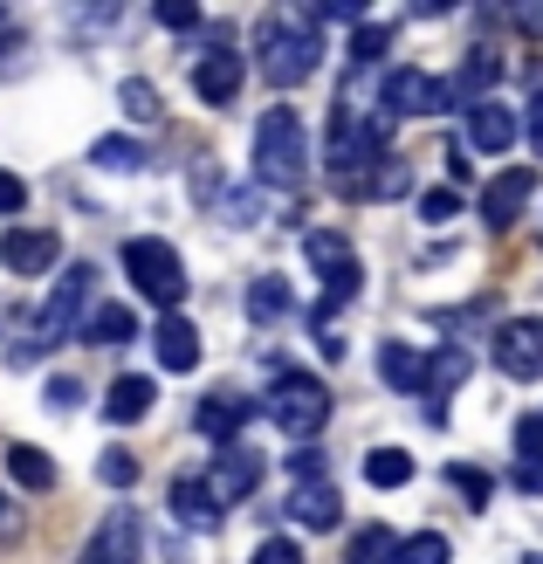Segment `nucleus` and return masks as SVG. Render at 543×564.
<instances>
[{"mask_svg":"<svg viewBox=\"0 0 543 564\" xmlns=\"http://www.w3.org/2000/svg\"><path fill=\"white\" fill-rule=\"evenodd\" d=\"M324 63V28L309 8H275L262 14V76L275 90H296L303 76H317Z\"/></svg>","mask_w":543,"mask_h":564,"instance_id":"nucleus-1","label":"nucleus"},{"mask_svg":"<svg viewBox=\"0 0 543 564\" xmlns=\"http://www.w3.org/2000/svg\"><path fill=\"white\" fill-rule=\"evenodd\" d=\"M254 180L262 186H303L309 180V131L296 110H269L262 124H254Z\"/></svg>","mask_w":543,"mask_h":564,"instance_id":"nucleus-2","label":"nucleus"},{"mask_svg":"<svg viewBox=\"0 0 543 564\" xmlns=\"http://www.w3.org/2000/svg\"><path fill=\"white\" fill-rule=\"evenodd\" d=\"M124 275L138 282V296H152V303L165 310V317H173L180 296H186V262H180V248L159 241V235L124 241Z\"/></svg>","mask_w":543,"mask_h":564,"instance_id":"nucleus-3","label":"nucleus"},{"mask_svg":"<svg viewBox=\"0 0 543 564\" xmlns=\"http://www.w3.org/2000/svg\"><path fill=\"white\" fill-rule=\"evenodd\" d=\"M262 413H269L290 441H309V434H324V420H330V386L309 379V372H282V379L269 386Z\"/></svg>","mask_w":543,"mask_h":564,"instance_id":"nucleus-4","label":"nucleus"},{"mask_svg":"<svg viewBox=\"0 0 543 564\" xmlns=\"http://www.w3.org/2000/svg\"><path fill=\"white\" fill-rule=\"evenodd\" d=\"M303 256H309V269L324 275V303H317V330H324V317H330V310L345 303V296H358V275H365V269H358L351 241L337 235V228H317V235H303Z\"/></svg>","mask_w":543,"mask_h":564,"instance_id":"nucleus-5","label":"nucleus"},{"mask_svg":"<svg viewBox=\"0 0 543 564\" xmlns=\"http://www.w3.org/2000/svg\"><path fill=\"white\" fill-rule=\"evenodd\" d=\"M90 310H97V269H90V262H76V269L55 275L48 303L35 310V337H42V345H55V337H69L76 317H90Z\"/></svg>","mask_w":543,"mask_h":564,"instance_id":"nucleus-6","label":"nucleus"},{"mask_svg":"<svg viewBox=\"0 0 543 564\" xmlns=\"http://www.w3.org/2000/svg\"><path fill=\"white\" fill-rule=\"evenodd\" d=\"M199 482H207V496L227 510L235 496H254V482H262V455L241 447V441H227V447H214V468L199 475Z\"/></svg>","mask_w":543,"mask_h":564,"instance_id":"nucleus-7","label":"nucleus"},{"mask_svg":"<svg viewBox=\"0 0 543 564\" xmlns=\"http://www.w3.org/2000/svg\"><path fill=\"white\" fill-rule=\"evenodd\" d=\"M489 351L509 379H543V317H509Z\"/></svg>","mask_w":543,"mask_h":564,"instance_id":"nucleus-8","label":"nucleus"},{"mask_svg":"<svg viewBox=\"0 0 543 564\" xmlns=\"http://www.w3.org/2000/svg\"><path fill=\"white\" fill-rule=\"evenodd\" d=\"M138 551H145V523H138V510H110L97 530H90V551H83V564H138Z\"/></svg>","mask_w":543,"mask_h":564,"instance_id":"nucleus-9","label":"nucleus"},{"mask_svg":"<svg viewBox=\"0 0 543 564\" xmlns=\"http://www.w3.org/2000/svg\"><path fill=\"white\" fill-rule=\"evenodd\" d=\"M379 104L392 110V118H434V110H441L447 97H441V83L426 76V69L399 63V69H385V90H379Z\"/></svg>","mask_w":543,"mask_h":564,"instance_id":"nucleus-10","label":"nucleus"},{"mask_svg":"<svg viewBox=\"0 0 543 564\" xmlns=\"http://www.w3.org/2000/svg\"><path fill=\"white\" fill-rule=\"evenodd\" d=\"M0 262H8L14 275H48L55 262H63V235L55 228H8L0 235Z\"/></svg>","mask_w":543,"mask_h":564,"instance_id":"nucleus-11","label":"nucleus"},{"mask_svg":"<svg viewBox=\"0 0 543 564\" xmlns=\"http://www.w3.org/2000/svg\"><path fill=\"white\" fill-rule=\"evenodd\" d=\"M530 193H536V173L530 165H509V173H496L489 186H481V220H489V228H517Z\"/></svg>","mask_w":543,"mask_h":564,"instance_id":"nucleus-12","label":"nucleus"},{"mask_svg":"<svg viewBox=\"0 0 543 564\" xmlns=\"http://www.w3.org/2000/svg\"><path fill=\"white\" fill-rule=\"evenodd\" d=\"M193 90H199V104H235L241 97V55L227 48V42H214L193 63Z\"/></svg>","mask_w":543,"mask_h":564,"instance_id":"nucleus-13","label":"nucleus"},{"mask_svg":"<svg viewBox=\"0 0 543 564\" xmlns=\"http://www.w3.org/2000/svg\"><path fill=\"white\" fill-rule=\"evenodd\" d=\"M254 413H262V400H248V392H207L193 420H199V434H214V447H227Z\"/></svg>","mask_w":543,"mask_h":564,"instance_id":"nucleus-14","label":"nucleus"},{"mask_svg":"<svg viewBox=\"0 0 543 564\" xmlns=\"http://www.w3.org/2000/svg\"><path fill=\"white\" fill-rule=\"evenodd\" d=\"M282 510H290V523H303V530H337L345 523V496H337L330 482H296L290 496H282Z\"/></svg>","mask_w":543,"mask_h":564,"instance_id":"nucleus-15","label":"nucleus"},{"mask_svg":"<svg viewBox=\"0 0 543 564\" xmlns=\"http://www.w3.org/2000/svg\"><path fill=\"white\" fill-rule=\"evenodd\" d=\"M496 76H502V63H496L489 48H475L468 63L441 83V97H447V104H461V110H475V104H489V97H496Z\"/></svg>","mask_w":543,"mask_h":564,"instance_id":"nucleus-16","label":"nucleus"},{"mask_svg":"<svg viewBox=\"0 0 543 564\" xmlns=\"http://www.w3.org/2000/svg\"><path fill=\"white\" fill-rule=\"evenodd\" d=\"M517 131H523V124H517V110H509L502 97H489V104H475V110H468V145H475V152H489V159L517 145Z\"/></svg>","mask_w":543,"mask_h":564,"instance_id":"nucleus-17","label":"nucleus"},{"mask_svg":"<svg viewBox=\"0 0 543 564\" xmlns=\"http://www.w3.org/2000/svg\"><path fill=\"white\" fill-rule=\"evenodd\" d=\"M165 502H173V517L186 523V530H199V538H214V530H220V502L207 496V482H199V475H180V482H173V496H165Z\"/></svg>","mask_w":543,"mask_h":564,"instance_id":"nucleus-18","label":"nucleus"},{"mask_svg":"<svg viewBox=\"0 0 543 564\" xmlns=\"http://www.w3.org/2000/svg\"><path fill=\"white\" fill-rule=\"evenodd\" d=\"M152 351H159V365H165V372H193V365H199V330L180 317V310H173V317H159V330H152Z\"/></svg>","mask_w":543,"mask_h":564,"instance_id":"nucleus-19","label":"nucleus"},{"mask_svg":"<svg viewBox=\"0 0 543 564\" xmlns=\"http://www.w3.org/2000/svg\"><path fill=\"white\" fill-rule=\"evenodd\" d=\"M152 400H159V386H152L145 372H124V379H110V392H104V420L131 427V420H145V413H152Z\"/></svg>","mask_w":543,"mask_h":564,"instance_id":"nucleus-20","label":"nucleus"},{"mask_svg":"<svg viewBox=\"0 0 543 564\" xmlns=\"http://www.w3.org/2000/svg\"><path fill=\"white\" fill-rule=\"evenodd\" d=\"M379 372H385V386H399V392H426V358H420L413 345H399V337H385V345H379Z\"/></svg>","mask_w":543,"mask_h":564,"instance_id":"nucleus-21","label":"nucleus"},{"mask_svg":"<svg viewBox=\"0 0 543 564\" xmlns=\"http://www.w3.org/2000/svg\"><path fill=\"white\" fill-rule=\"evenodd\" d=\"M83 337H90V345H131L138 337V317L124 303H97L90 317H83Z\"/></svg>","mask_w":543,"mask_h":564,"instance_id":"nucleus-22","label":"nucleus"},{"mask_svg":"<svg viewBox=\"0 0 543 564\" xmlns=\"http://www.w3.org/2000/svg\"><path fill=\"white\" fill-rule=\"evenodd\" d=\"M441 482L461 496L468 510H489V496H496V475H489V468H475V462H447V468H441Z\"/></svg>","mask_w":543,"mask_h":564,"instance_id":"nucleus-23","label":"nucleus"},{"mask_svg":"<svg viewBox=\"0 0 543 564\" xmlns=\"http://www.w3.org/2000/svg\"><path fill=\"white\" fill-rule=\"evenodd\" d=\"M365 482L371 489H406L413 482V455H406V447H371V455H365Z\"/></svg>","mask_w":543,"mask_h":564,"instance_id":"nucleus-24","label":"nucleus"},{"mask_svg":"<svg viewBox=\"0 0 543 564\" xmlns=\"http://www.w3.org/2000/svg\"><path fill=\"white\" fill-rule=\"evenodd\" d=\"M345 564H399V530L365 523L358 538H351V551H345Z\"/></svg>","mask_w":543,"mask_h":564,"instance_id":"nucleus-25","label":"nucleus"},{"mask_svg":"<svg viewBox=\"0 0 543 564\" xmlns=\"http://www.w3.org/2000/svg\"><path fill=\"white\" fill-rule=\"evenodd\" d=\"M8 475L21 489H55V462L42 455V447H21V441L8 447Z\"/></svg>","mask_w":543,"mask_h":564,"instance_id":"nucleus-26","label":"nucleus"},{"mask_svg":"<svg viewBox=\"0 0 543 564\" xmlns=\"http://www.w3.org/2000/svg\"><path fill=\"white\" fill-rule=\"evenodd\" d=\"M90 165H104V173H138V165H145V145H138V138H97Z\"/></svg>","mask_w":543,"mask_h":564,"instance_id":"nucleus-27","label":"nucleus"},{"mask_svg":"<svg viewBox=\"0 0 543 564\" xmlns=\"http://www.w3.org/2000/svg\"><path fill=\"white\" fill-rule=\"evenodd\" d=\"M118 104H124V118H131V124H159V110H165V97L152 90L145 76H131V83H118Z\"/></svg>","mask_w":543,"mask_h":564,"instance_id":"nucleus-28","label":"nucleus"},{"mask_svg":"<svg viewBox=\"0 0 543 564\" xmlns=\"http://www.w3.org/2000/svg\"><path fill=\"white\" fill-rule=\"evenodd\" d=\"M399 564H454V544L441 530H413V538H399Z\"/></svg>","mask_w":543,"mask_h":564,"instance_id":"nucleus-29","label":"nucleus"},{"mask_svg":"<svg viewBox=\"0 0 543 564\" xmlns=\"http://www.w3.org/2000/svg\"><path fill=\"white\" fill-rule=\"evenodd\" d=\"M282 310H290V282H282V275H262V282L248 290V317L269 324V317H282Z\"/></svg>","mask_w":543,"mask_h":564,"instance_id":"nucleus-30","label":"nucleus"},{"mask_svg":"<svg viewBox=\"0 0 543 564\" xmlns=\"http://www.w3.org/2000/svg\"><path fill=\"white\" fill-rule=\"evenodd\" d=\"M385 42H392V28H371V21H358V35H351V63L365 69V63H379L385 55Z\"/></svg>","mask_w":543,"mask_h":564,"instance_id":"nucleus-31","label":"nucleus"},{"mask_svg":"<svg viewBox=\"0 0 543 564\" xmlns=\"http://www.w3.org/2000/svg\"><path fill=\"white\" fill-rule=\"evenodd\" d=\"M97 475H104L110 489H131V482H138V462L124 455V447H104V462H97Z\"/></svg>","mask_w":543,"mask_h":564,"instance_id":"nucleus-32","label":"nucleus"},{"mask_svg":"<svg viewBox=\"0 0 543 564\" xmlns=\"http://www.w3.org/2000/svg\"><path fill=\"white\" fill-rule=\"evenodd\" d=\"M517 462H536L543 468V413H523L517 420Z\"/></svg>","mask_w":543,"mask_h":564,"instance_id":"nucleus-33","label":"nucleus"},{"mask_svg":"<svg viewBox=\"0 0 543 564\" xmlns=\"http://www.w3.org/2000/svg\"><path fill=\"white\" fill-rule=\"evenodd\" d=\"M454 207H461V200H454V186H426L420 193V220H434V228H441V220H454Z\"/></svg>","mask_w":543,"mask_h":564,"instance_id":"nucleus-34","label":"nucleus"},{"mask_svg":"<svg viewBox=\"0 0 543 564\" xmlns=\"http://www.w3.org/2000/svg\"><path fill=\"white\" fill-rule=\"evenodd\" d=\"M248 564H303V551L290 544V538H262V544H254V557Z\"/></svg>","mask_w":543,"mask_h":564,"instance_id":"nucleus-35","label":"nucleus"},{"mask_svg":"<svg viewBox=\"0 0 543 564\" xmlns=\"http://www.w3.org/2000/svg\"><path fill=\"white\" fill-rule=\"evenodd\" d=\"M21 207H28V186L14 173H0V214H21Z\"/></svg>","mask_w":543,"mask_h":564,"instance_id":"nucleus-36","label":"nucleus"},{"mask_svg":"<svg viewBox=\"0 0 543 564\" xmlns=\"http://www.w3.org/2000/svg\"><path fill=\"white\" fill-rule=\"evenodd\" d=\"M254 214H262V200H254V193H235V200H227V220H235V228H248Z\"/></svg>","mask_w":543,"mask_h":564,"instance_id":"nucleus-37","label":"nucleus"},{"mask_svg":"<svg viewBox=\"0 0 543 564\" xmlns=\"http://www.w3.org/2000/svg\"><path fill=\"white\" fill-rule=\"evenodd\" d=\"M159 21H165V28H193V21H199V8H186V0H165Z\"/></svg>","mask_w":543,"mask_h":564,"instance_id":"nucleus-38","label":"nucleus"},{"mask_svg":"<svg viewBox=\"0 0 543 564\" xmlns=\"http://www.w3.org/2000/svg\"><path fill=\"white\" fill-rule=\"evenodd\" d=\"M517 28H523V35H543V0H523V8H517Z\"/></svg>","mask_w":543,"mask_h":564,"instance_id":"nucleus-39","label":"nucleus"},{"mask_svg":"<svg viewBox=\"0 0 543 564\" xmlns=\"http://www.w3.org/2000/svg\"><path fill=\"white\" fill-rule=\"evenodd\" d=\"M517 489H523V496H543V468H536V462H517Z\"/></svg>","mask_w":543,"mask_h":564,"instance_id":"nucleus-40","label":"nucleus"},{"mask_svg":"<svg viewBox=\"0 0 543 564\" xmlns=\"http://www.w3.org/2000/svg\"><path fill=\"white\" fill-rule=\"evenodd\" d=\"M48 400H55V406H76L83 392H76V379H48Z\"/></svg>","mask_w":543,"mask_h":564,"instance_id":"nucleus-41","label":"nucleus"},{"mask_svg":"<svg viewBox=\"0 0 543 564\" xmlns=\"http://www.w3.org/2000/svg\"><path fill=\"white\" fill-rule=\"evenodd\" d=\"M530 145H536V152H543V90H536V97H530Z\"/></svg>","mask_w":543,"mask_h":564,"instance_id":"nucleus-42","label":"nucleus"},{"mask_svg":"<svg viewBox=\"0 0 543 564\" xmlns=\"http://www.w3.org/2000/svg\"><path fill=\"white\" fill-rule=\"evenodd\" d=\"M530 564H543V557H530Z\"/></svg>","mask_w":543,"mask_h":564,"instance_id":"nucleus-43","label":"nucleus"}]
</instances>
